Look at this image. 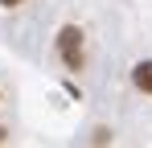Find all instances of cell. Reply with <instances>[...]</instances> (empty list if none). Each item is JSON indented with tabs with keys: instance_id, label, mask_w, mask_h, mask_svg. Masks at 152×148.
<instances>
[{
	"instance_id": "277c9868",
	"label": "cell",
	"mask_w": 152,
	"mask_h": 148,
	"mask_svg": "<svg viewBox=\"0 0 152 148\" xmlns=\"http://www.w3.org/2000/svg\"><path fill=\"white\" fill-rule=\"evenodd\" d=\"M0 140H4V127H0Z\"/></svg>"
},
{
	"instance_id": "3957f363",
	"label": "cell",
	"mask_w": 152,
	"mask_h": 148,
	"mask_svg": "<svg viewBox=\"0 0 152 148\" xmlns=\"http://www.w3.org/2000/svg\"><path fill=\"white\" fill-rule=\"evenodd\" d=\"M0 4H4V8H17V4H21V0H0Z\"/></svg>"
},
{
	"instance_id": "7a4b0ae2",
	"label": "cell",
	"mask_w": 152,
	"mask_h": 148,
	"mask_svg": "<svg viewBox=\"0 0 152 148\" xmlns=\"http://www.w3.org/2000/svg\"><path fill=\"white\" fill-rule=\"evenodd\" d=\"M132 82H136L140 91H148V95H152V62H140V66L132 70Z\"/></svg>"
},
{
	"instance_id": "6da1fadb",
	"label": "cell",
	"mask_w": 152,
	"mask_h": 148,
	"mask_svg": "<svg viewBox=\"0 0 152 148\" xmlns=\"http://www.w3.org/2000/svg\"><path fill=\"white\" fill-rule=\"evenodd\" d=\"M58 49H62V62H66L70 70L82 66V33H78L74 25H66V29L58 33Z\"/></svg>"
}]
</instances>
